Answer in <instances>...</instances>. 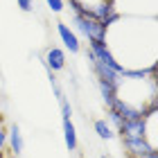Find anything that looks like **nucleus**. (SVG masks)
I'll list each match as a JSON object with an SVG mask.
<instances>
[{"label": "nucleus", "mask_w": 158, "mask_h": 158, "mask_svg": "<svg viewBox=\"0 0 158 158\" xmlns=\"http://www.w3.org/2000/svg\"><path fill=\"white\" fill-rule=\"evenodd\" d=\"M73 25H75V34L86 41H104L106 36V25L99 23L86 11H73Z\"/></svg>", "instance_id": "1"}, {"label": "nucleus", "mask_w": 158, "mask_h": 158, "mask_svg": "<svg viewBox=\"0 0 158 158\" xmlns=\"http://www.w3.org/2000/svg\"><path fill=\"white\" fill-rule=\"evenodd\" d=\"M86 59L90 61V68H93V73H95L97 81L111 84L113 88H118V86H120V81H122V75L118 73V70H113V68H109V66H104L102 61H97L95 56H93V52H90V50H86Z\"/></svg>", "instance_id": "2"}, {"label": "nucleus", "mask_w": 158, "mask_h": 158, "mask_svg": "<svg viewBox=\"0 0 158 158\" xmlns=\"http://www.w3.org/2000/svg\"><path fill=\"white\" fill-rule=\"evenodd\" d=\"M122 147L129 158H142L154 149L145 138H122Z\"/></svg>", "instance_id": "3"}, {"label": "nucleus", "mask_w": 158, "mask_h": 158, "mask_svg": "<svg viewBox=\"0 0 158 158\" xmlns=\"http://www.w3.org/2000/svg\"><path fill=\"white\" fill-rule=\"evenodd\" d=\"M145 124H147V113L135 120H124L118 133L122 138H145Z\"/></svg>", "instance_id": "4"}, {"label": "nucleus", "mask_w": 158, "mask_h": 158, "mask_svg": "<svg viewBox=\"0 0 158 158\" xmlns=\"http://www.w3.org/2000/svg\"><path fill=\"white\" fill-rule=\"evenodd\" d=\"M56 32H59V39L61 43L66 45L73 54H77L79 50H81V43H79V36L75 34V30H70V25L68 23H63V20H59L56 23Z\"/></svg>", "instance_id": "5"}, {"label": "nucleus", "mask_w": 158, "mask_h": 158, "mask_svg": "<svg viewBox=\"0 0 158 158\" xmlns=\"http://www.w3.org/2000/svg\"><path fill=\"white\" fill-rule=\"evenodd\" d=\"M43 66L50 73H59L66 68V52L61 48H48L45 56H43Z\"/></svg>", "instance_id": "6"}, {"label": "nucleus", "mask_w": 158, "mask_h": 158, "mask_svg": "<svg viewBox=\"0 0 158 158\" xmlns=\"http://www.w3.org/2000/svg\"><path fill=\"white\" fill-rule=\"evenodd\" d=\"M7 147H9V154H14V156H18L23 152L25 142H23V133H20L18 124H11L7 129Z\"/></svg>", "instance_id": "7"}, {"label": "nucleus", "mask_w": 158, "mask_h": 158, "mask_svg": "<svg viewBox=\"0 0 158 158\" xmlns=\"http://www.w3.org/2000/svg\"><path fill=\"white\" fill-rule=\"evenodd\" d=\"M63 140H66V147L70 152L77 149V129L73 124V120H63Z\"/></svg>", "instance_id": "8"}, {"label": "nucleus", "mask_w": 158, "mask_h": 158, "mask_svg": "<svg viewBox=\"0 0 158 158\" xmlns=\"http://www.w3.org/2000/svg\"><path fill=\"white\" fill-rule=\"evenodd\" d=\"M93 129H95V133H97L102 140H113V138H115L113 127H111L106 120H95V122H93Z\"/></svg>", "instance_id": "9"}, {"label": "nucleus", "mask_w": 158, "mask_h": 158, "mask_svg": "<svg viewBox=\"0 0 158 158\" xmlns=\"http://www.w3.org/2000/svg\"><path fill=\"white\" fill-rule=\"evenodd\" d=\"M97 88H99V95H102L106 109H109V106L113 104V99L118 97V95H115V88H113L111 84H104V81H97Z\"/></svg>", "instance_id": "10"}, {"label": "nucleus", "mask_w": 158, "mask_h": 158, "mask_svg": "<svg viewBox=\"0 0 158 158\" xmlns=\"http://www.w3.org/2000/svg\"><path fill=\"white\" fill-rule=\"evenodd\" d=\"M106 122H109V124L115 129V131H120V127H122V122H124V120H122L115 111H111V109H109V111H106Z\"/></svg>", "instance_id": "11"}, {"label": "nucleus", "mask_w": 158, "mask_h": 158, "mask_svg": "<svg viewBox=\"0 0 158 158\" xmlns=\"http://www.w3.org/2000/svg\"><path fill=\"white\" fill-rule=\"evenodd\" d=\"M59 106H61V118L63 120H73V106H70V102L66 97L59 99Z\"/></svg>", "instance_id": "12"}, {"label": "nucleus", "mask_w": 158, "mask_h": 158, "mask_svg": "<svg viewBox=\"0 0 158 158\" xmlns=\"http://www.w3.org/2000/svg\"><path fill=\"white\" fill-rule=\"evenodd\" d=\"M45 2H48V7H50V11H54V14L63 11V7H66L63 0H45Z\"/></svg>", "instance_id": "13"}, {"label": "nucleus", "mask_w": 158, "mask_h": 158, "mask_svg": "<svg viewBox=\"0 0 158 158\" xmlns=\"http://www.w3.org/2000/svg\"><path fill=\"white\" fill-rule=\"evenodd\" d=\"M18 7H20V11H25V14H30L34 9V0H16Z\"/></svg>", "instance_id": "14"}, {"label": "nucleus", "mask_w": 158, "mask_h": 158, "mask_svg": "<svg viewBox=\"0 0 158 158\" xmlns=\"http://www.w3.org/2000/svg\"><path fill=\"white\" fill-rule=\"evenodd\" d=\"M5 147H7V129L0 127V154H5Z\"/></svg>", "instance_id": "15"}, {"label": "nucleus", "mask_w": 158, "mask_h": 158, "mask_svg": "<svg viewBox=\"0 0 158 158\" xmlns=\"http://www.w3.org/2000/svg\"><path fill=\"white\" fill-rule=\"evenodd\" d=\"M142 158H158V149H152L147 156H142Z\"/></svg>", "instance_id": "16"}, {"label": "nucleus", "mask_w": 158, "mask_h": 158, "mask_svg": "<svg viewBox=\"0 0 158 158\" xmlns=\"http://www.w3.org/2000/svg\"><path fill=\"white\" fill-rule=\"evenodd\" d=\"M0 158H7V154H0Z\"/></svg>", "instance_id": "17"}, {"label": "nucleus", "mask_w": 158, "mask_h": 158, "mask_svg": "<svg viewBox=\"0 0 158 158\" xmlns=\"http://www.w3.org/2000/svg\"><path fill=\"white\" fill-rule=\"evenodd\" d=\"M99 158H109V156H99Z\"/></svg>", "instance_id": "18"}]
</instances>
